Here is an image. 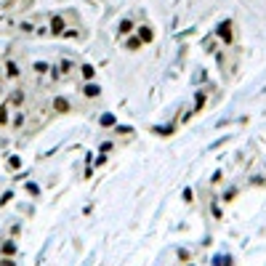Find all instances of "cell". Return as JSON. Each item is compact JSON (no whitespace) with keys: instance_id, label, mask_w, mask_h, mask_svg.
<instances>
[{"instance_id":"obj_1","label":"cell","mask_w":266,"mask_h":266,"mask_svg":"<svg viewBox=\"0 0 266 266\" xmlns=\"http://www.w3.org/2000/svg\"><path fill=\"white\" fill-rule=\"evenodd\" d=\"M138 38H141L144 43H149V40H152V29H146V27H144V29H138Z\"/></svg>"},{"instance_id":"obj_3","label":"cell","mask_w":266,"mask_h":266,"mask_svg":"<svg viewBox=\"0 0 266 266\" xmlns=\"http://www.w3.org/2000/svg\"><path fill=\"white\" fill-rule=\"evenodd\" d=\"M85 94H88V96H96V94H99V88H96V85H88Z\"/></svg>"},{"instance_id":"obj_2","label":"cell","mask_w":266,"mask_h":266,"mask_svg":"<svg viewBox=\"0 0 266 266\" xmlns=\"http://www.w3.org/2000/svg\"><path fill=\"white\" fill-rule=\"evenodd\" d=\"M62 29H64V21L56 16V19H53V32H62Z\"/></svg>"}]
</instances>
